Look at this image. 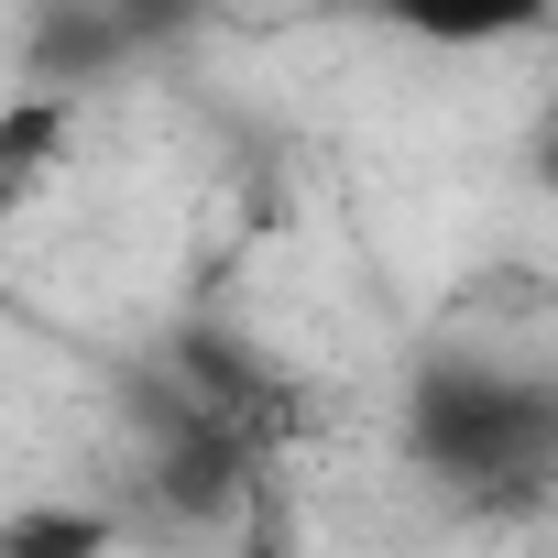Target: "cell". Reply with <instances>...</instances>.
Here are the masks:
<instances>
[{
  "label": "cell",
  "instance_id": "6da1fadb",
  "mask_svg": "<svg viewBox=\"0 0 558 558\" xmlns=\"http://www.w3.org/2000/svg\"><path fill=\"white\" fill-rule=\"evenodd\" d=\"M405 449L427 482H449L471 504H536V493H558V373L438 351L405 384Z\"/></svg>",
  "mask_w": 558,
  "mask_h": 558
},
{
  "label": "cell",
  "instance_id": "7a4b0ae2",
  "mask_svg": "<svg viewBox=\"0 0 558 558\" xmlns=\"http://www.w3.org/2000/svg\"><path fill=\"white\" fill-rule=\"evenodd\" d=\"M384 23L416 34V45H514V34H547L558 0H384Z\"/></svg>",
  "mask_w": 558,
  "mask_h": 558
},
{
  "label": "cell",
  "instance_id": "3957f363",
  "mask_svg": "<svg viewBox=\"0 0 558 558\" xmlns=\"http://www.w3.org/2000/svg\"><path fill=\"white\" fill-rule=\"evenodd\" d=\"M66 88H34V99H12V110H0V219H12V208H34V186L66 165Z\"/></svg>",
  "mask_w": 558,
  "mask_h": 558
},
{
  "label": "cell",
  "instance_id": "277c9868",
  "mask_svg": "<svg viewBox=\"0 0 558 558\" xmlns=\"http://www.w3.org/2000/svg\"><path fill=\"white\" fill-rule=\"evenodd\" d=\"M110 547H121V514L66 504V493H45V504H23V514H0V558H110Z\"/></svg>",
  "mask_w": 558,
  "mask_h": 558
},
{
  "label": "cell",
  "instance_id": "5b68a950",
  "mask_svg": "<svg viewBox=\"0 0 558 558\" xmlns=\"http://www.w3.org/2000/svg\"><path fill=\"white\" fill-rule=\"evenodd\" d=\"M230 558H296V514H286V493H252L241 504V525H230Z\"/></svg>",
  "mask_w": 558,
  "mask_h": 558
},
{
  "label": "cell",
  "instance_id": "8992f818",
  "mask_svg": "<svg viewBox=\"0 0 558 558\" xmlns=\"http://www.w3.org/2000/svg\"><path fill=\"white\" fill-rule=\"evenodd\" d=\"M536 175L558 186V121H536Z\"/></svg>",
  "mask_w": 558,
  "mask_h": 558
}]
</instances>
